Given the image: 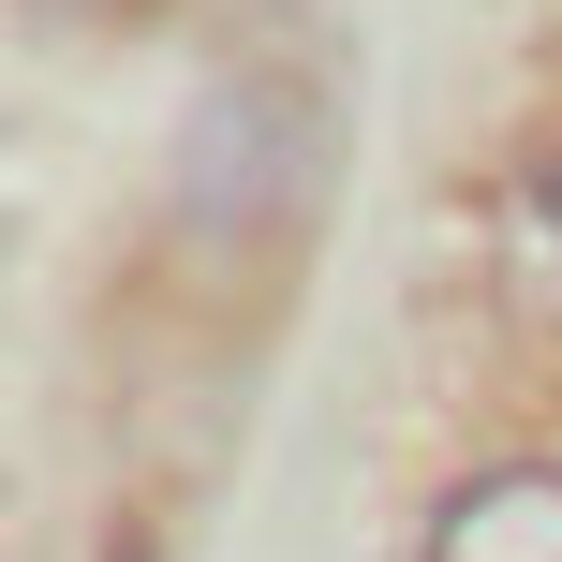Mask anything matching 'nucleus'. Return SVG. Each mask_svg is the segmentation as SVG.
I'll use <instances>...</instances> for the list:
<instances>
[{"label":"nucleus","instance_id":"2","mask_svg":"<svg viewBox=\"0 0 562 562\" xmlns=\"http://www.w3.org/2000/svg\"><path fill=\"white\" fill-rule=\"evenodd\" d=\"M45 15H148V0H45Z\"/></svg>","mask_w":562,"mask_h":562},{"label":"nucleus","instance_id":"1","mask_svg":"<svg viewBox=\"0 0 562 562\" xmlns=\"http://www.w3.org/2000/svg\"><path fill=\"white\" fill-rule=\"evenodd\" d=\"M415 562H562V459H488V474H459Z\"/></svg>","mask_w":562,"mask_h":562}]
</instances>
